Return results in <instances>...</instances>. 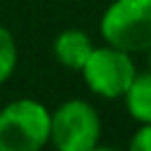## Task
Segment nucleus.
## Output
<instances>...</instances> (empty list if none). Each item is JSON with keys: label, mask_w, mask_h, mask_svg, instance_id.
<instances>
[{"label": "nucleus", "mask_w": 151, "mask_h": 151, "mask_svg": "<svg viewBox=\"0 0 151 151\" xmlns=\"http://www.w3.org/2000/svg\"><path fill=\"white\" fill-rule=\"evenodd\" d=\"M101 118L85 99H66L52 111L50 144L57 151H87L99 144Z\"/></svg>", "instance_id": "3"}, {"label": "nucleus", "mask_w": 151, "mask_h": 151, "mask_svg": "<svg viewBox=\"0 0 151 151\" xmlns=\"http://www.w3.org/2000/svg\"><path fill=\"white\" fill-rule=\"evenodd\" d=\"M92 50H94V45H92L90 35L80 28H66L52 42V52H54L57 61L71 71H80L85 66V61L90 59Z\"/></svg>", "instance_id": "5"}, {"label": "nucleus", "mask_w": 151, "mask_h": 151, "mask_svg": "<svg viewBox=\"0 0 151 151\" xmlns=\"http://www.w3.org/2000/svg\"><path fill=\"white\" fill-rule=\"evenodd\" d=\"M127 151H151V123L139 125V130L132 134Z\"/></svg>", "instance_id": "8"}, {"label": "nucleus", "mask_w": 151, "mask_h": 151, "mask_svg": "<svg viewBox=\"0 0 151 151\" xmlns=\"http://www.w3.org/2000/svg\"><path fill=\"white\" fill-rule=\"evenodd\" d=\"M52 111L31 97L0 109V151H42L50 144Z\"/></svg>", "instance_id": "1"}, {"label": "nucleus", "mask_w": 151, "mask_h": 151, "mask_svg": "<svg viewBox=\"0 0 151 151\" xmlns=\"http://www.w3.org/2000/svg\"><path fill=\"white\" fill-rule=\"evenodd\" d=\"M99 33L104 42L130 54L151 50V0H113L101 19Z\"/></svg>", "instance_id": "2"}, {"label": "nucleus", "mask_w": 151, "mask_h": 151, "mask_svg": "<svg viewBox=\"0 0 151 151\" xmlns=\"http://www.w3.org/2000/svg\"><path fill=\"white\" fill-rule=\"evenodd\" d=\"M123 101L132 120H137L139 125L151 123V71L134 76L127 92L123 94Z\"/></svg>", "instance_id": "6"}, {"label": "nucleus", "mask_w": 151, "mask_h": 151, "mask_svg": "<svg viewBox=\"0 0 151 151\" xmlns=\"http://www.w3.org/2000/svg\"><path fill=\"white\" fill-rule=\"evenodd\" d=\"M87 151H120V149H111V146H101V144H97V146H92V149H87Z\"/></svg>", "instance_id": "9"}, {"label": "nucleus", "mask_w": 151, "mask_h": 151, "mask_svg": "<svg viewBox=\"0 0 151 151\" xmlns=\"http://www.w3.org/2000/svg\"><path fill=\"white\" fill-rule=\"evenodd\" d=\"M80 73L92 94L101 99H123V94L137 76V66L130 52L106 42L92 50Z\"/></svg>", "instance_id": "4"}, {"label": "nucleus", "mask_w": 151, "mask_h": 151, "mask_svg": "<svg viewBox=\"0 0 151 151\" xmlns=\"http://www.w3.org/2000/svg\"><path fill=\"white\" fill-rule=\"evenodd\" d=\"M17 59H19L17 40H14V35H12V31L0 24V85L7 83L9 76L14 73Z\"/></svg>", "instance_id": "7"}, {"label": "nucleus", "mask_w": 151, "mask_h": 151, "mask_svg": "<svg viewBox=\"0 0 151 151\" xmlns=\"http://www.w3.org/2000/svg\"><path fill=\"white\" fill-rule=\"evenodd\" d=\"M146 54H149V71H151V50H149Z\"/></svg>", "instance_id": "10"}]
</instances>
